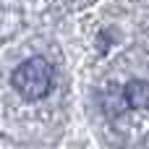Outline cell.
I'll return each mask as SVG.
<instances>
[{"instance_id": "6da1fadb", "label": "cell", "mask_w": 149, "mask_h": 149, "mask_svg": "<svg viewBox=\"0 0 149 149\" xmlns=\"http://www.w3.org/2000/svg\"><path fill=\"white\" fill-rule=\"evenodd\" d=\"M13 89L29 100V102H37V100H45L52 89V65L37 55V58H29L24 60L16 71H13Z\"/></svg>"}, {"instance_id": "7a4b0ae2", "label": "cell", "mask_w": 149, "mask_h": 149, "mask_svg": "<svg viewBox=\"0 0 149 149\" xmlns=\"http://www.w3.org/2000/svg\"><path fill=\"white\" fill-rule=\"evenodd\" d=\"M123 100H126V107L131 110H144L149 107V84L141 79H134L123 86Z\"/></svg>"}]
</instances>
